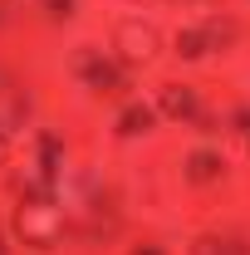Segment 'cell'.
Here are the masks:
<instances>
[{"label": "cell", "instance_id": "7a4b0ae2", "mask_svg": "<svg viewBox=\"0 0 250 255\" xmlns=\"http://www.w3.org/2000/svg\"><path fill=\"white\" fill-rule=\"evenodd\" d=\"M15 231H20L25 241H39V246H44V241H54V231H59V216H54L49 206H39V201H34V206L25 201V211H20Z\"/></svg>", "mask_w": 250, "mask_h": 255}, {"label": "cell", "instance_id": "6da1fadb", "mask_svg": "<svg viewBox=\"0 0 250 255\" xmlns=\"http://www.w3.org/2000/svg\"><path fill=\"white\" fill-rule=\"evenodd\" d=\"M113 44H118V54H123L127 64H147L157 54V30L147 25V20H118V30H113Z\"/></svg>", "mask_w": 250, "mask_h": 255}, {"label": "cell", "instance_id": "277c9868", "mask_svg": "<svg viewBox=\"0 0 250 255\" xmlns=\"http://www.w3.org/2000/svg\"><path fill=\"white\" fill-rule=\"evenodd\" d=\"M0 162H5V137H0Z\"/></svg>", "mask_w": 250, "mask_h": 255}, {"label": "cell", "instance_id": "3957f363", "mask_svg": "<svg viewBox=\"0 0 250 255\" xmlns=\"http://www.w3.org/2000/svg\"><path fill=\"white\" fill-rule=\"evenodd\" d=\"M167 108H172V113H187L191 98H182V89H167Z\"/></svg>", "mask_w": 250, "mask_h": 255}]
</instances>
